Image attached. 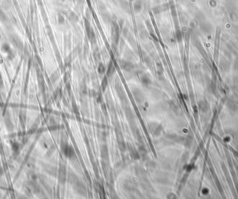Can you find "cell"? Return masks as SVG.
<instances>
[{
  "label": "cell",
  "mask_w": 238,
  "mask_h": 199,
  "mask_svg": "<svg viewBox=\"0 0 238 199\" xmlns=\"http://www.w3.org/2000/svg\"><path fill=\"white\" fill-rule=\"evenodd\" d=\"M133 96L134 97V99H135L137 102H139L143 100V93H142V92H141L139 89H136L134 91H133Z\"/></svg>",
  "instance_id": "6"
},
{
  "label": "cell",
  "mask_w": 238,
  "mask_h": 199,
  "mask_svg": "<svg viewBox=\"0 0 238 199\" xmlns=\"http://www.w3.org/2000/svg\"><path fill=\"white\" fill-rule=\"evenodd\" d=\"M133 8H134V10L135 12H140L141 8H142V3L140 1H136L135 3L134 4V6H133Z\"/></svg>",
  "instance_id": "9"
},
{
  "label": "cell",
  "mask_w": 238,
  "mask_h": 199,
  "mask_svg": "<svg viewBox=\"0 0 238 199\" xmlns=\"http://www.w3.org/2000/svg\"><path fill=\"white\" fill-rule=\"evenodd\" d=\"M155 165H156V164L153 161H150V162L148 163V166H150V167H155Z\"/></svg>",
  "instance_id": "19"
},
{
  "label": "cell",
  "mask_w": 238,
  "mask_h": 199,
  "mask_svg": "<svg viewBox=\"0 0 238 199\" xmlns=\"http://www.w3.org/2000/svg\"><path fill=\"white\" fill-rule=\"evenodd\" d=\"M166 6L165 5H161V6L155 8L153 9V11L155 13H160V12L166 11Z\"/></svg>",
  "instance_id": "10"
},
{
  "label": "cell",
  "mask_w": 238,
  "mask_h": 199,
  "mask_svg": "<svg viewBox=\"0 0 238 199\" xmlns=\"http://www.w3.org/2000/svg\"><path fill=\"white\" fill-rule=\"evenodd\" d=\"M123 1H125V0H123Z\"/></svg>",
  "instance_id": "21"
},
{
  "label": "cell",
  "mask_w": 238,
  "mask_h": 199,
  "mask_svg": "<svg viewBox=\"0 0 238 199\" xmlns=\"http://www.w3.org/2000/svg\"><path fill=\"white\" fill-rule=\"evenodd\" d=\"M66 179V171L65 167L63 166L62 168H61L59 169V180L60 181V182L63 183L65 182Z\"/></svg>",
  "instance_id": "5"
},
{
  "label": "cell",
  "mask_w": 238,
  "mask_h": 199,
  "mask_svg": "<svg viewBox=\"0 0 238 199\" xmlns=\"http://www.w3.org/2000/svg\"><path fill=\"white\" fill-rule=\"evenodd\" d=\"M157 73H158V75H162L163 73H164V69H163V67L161 66L160 63H158L157 64Z\"/></svg>",
  "instance_id": "15"
},
{
  "label": "cell",
  "mask_w": 238,
  "mask_h": 199,
  "mask_svg": "<svg viewBox=\"0 0 238 199\" xmlns=\"http://www.w3.org/2000/svg\"><path fill=\"white\" fill-rule=\"evenodd\" d=\"M120 65H121V67L125 71H128V72H130L134 69V64L130 61H125V60H121L120 61Z\"/></svg>",
  "instance_id": "4"
},
{
  "label": "cell",
  "mask_w": 238,
  "mask_h": 199,
  "mask_svg": "<svg viewBox=\"0 0 238 199\" xmlns=\"http://www.w3.org/2000/svg\"><path fill=\"white\" fill-rule=\"evenodd\" d=\"M139 150H140V152H141V155H142V156H145V155H147L146 149L145 148V147H143V146H142V147H140L139 148Z\"/></svg>",
  "instance_id": "18"
},
{
  "label": "cell",
  "mask_w": 238,
  "mask_h": 199,
  "mask_svg": "<svg viewBox=\"0 0 238 199\" xmlns=\"http://www.w3.org/2000/svg\"><path fill=\"white\" fill-rule=\"evenodd\" d=\"M130 153H131L132 158L134 159H139V157H140L139 153L134 148H132V149H131Z\"/></svg>",
  "instance_id": "11"
},
{
  "label": "cell",
  "mask_w": 238,
  "mask_h": 199,
  "mask_svg": "<svg viewBox=\"0 0 238 199\" xmlns=\"http://www.w3.org/2000/svg\"><path fill=\"white\" fill-rule=\"evenodd\" d=\"M101 155L102 157L104 159H107L109 157V152H108V148L106 146H103V148H101Z\"/></svg>",
  "instance_id": "8"
},
{
  "label": "cell",
  "mask_w": 238,
  "mask_h": 199,
  "mask_svg": "<svg viewBox=\"0 0 238 199\" xmlns=\"http://www.w3.org/2000/svg\"><path fill=\"white\" fill-rule=\"evenodd\" d=\"M98 71L100 74H103L105 72V67L103 65V63H100L99 66L98 67Z\"/></svg>",
  "instance_id": "16"
},
{
  "label": "cell",
  "mask_w": 238,
  "mask_h": 199,
  "mask_svg": "<svg viewBox=\"0 0 238 199\" xmlns=\"http://www.w3.org/2000/svg\"><path fill=\"white\" fill-rule=\"evenodd\" d=\"M114 73V67L113 63L110 62L108 66V70H107V74L108 75H111Z\"/></svg>",
  "instance_id": "13"
},
{
  "label": "cell",
  "mask_w": 238,
  "mask_h": 199,
  "mask_svg": "<svg viewBox=\"0 0 238 199\" xmlns=\"http://www.w3.org/2000/svg\"><path fill=\"white\" fill-rule=\"evenodd\" d=\"M140 80L141 81V83L143 84V85L145 86H148L150 85L152 81H151V79H150V77L147 75H142L140 77Z\"/></svg>",
  "instance_id": "7"
},
{
  "label": "cell",
  "mask_w": 238,
  "mask_h": 199,
  "mask_svg": "<svg viewBox=\"0 0 238 199\" xmlns=\"http://www.w3.org/2000/svg\"><path fill=\"white\" fill-rule=\"evenodd\" d=\"M63 152L64 155H66L68 158H73L75 157V152L73 148L71 146H68V144H64L63 146H62Z\"/></svg>",
  "instance_id": "2"
},
{
  "label": "cell",
  "mask_w": 238,
  "mask_h": 199,
  "mask_svg": "<svg viewBox=\"0 0 238 199\" xmlns=\"http://www.w3.org/2000/svg\"><path fill=\"white\" fill-rule=\"evenodd\" d=\"M150 129L154 136H159L162 131V126L158 123H151L150 125Z\"/></svg>",
  "instance_id": "3"
},
{
  "label": "cell",
  "mask_w": 238,
  "mask_h": 199,
  "mask_svg": "<svg viewBox=\"0 0 238 199\" xmlns=\"http://www.w3.org/2000/svg\"><path fill=\"white\" fill-rule=\"evenodd\" d=\"M118 148L121 151H125L126 150V145L125 144V142L122 141H118Z\"/></svg>",
  "instance_id": "14"
},
{
  "label": "cell",
  "mask_w": 238,
  "mask_h": 199,
  "mask_svg": "<svg viewBox=\"0 0 238 199\" xmlns=\"http://www.w3.org/2000/svg\"><path fill=\"white\" fill-rule=\"evenodd\" d=\"M107 86H108V79H107L106 77H105L103 78V81H102V85H101V87H102L103 91H105L106 90Z\"/></svg>",
  "instance_id": "12"
},
{
  "label": "cell",
  "mask_w": 238,
  "mask_h": 199,
  "mask_svg": "<svg viewBox=\"0 0 238 199\" xmlns=\"http://www.w3.org/2000/svg\"><path fill=\"white\" fill-rule=\"evenodd\" d=\"M59 22H60V23H63V22H64V18H63V17H62L61 15L59 16Z\"/></svg>",
  "instance_id": "20"
},
{
  "label": "cell",
  "mask_w": 238,
  "mask_h": 199,
  "mask_svg": "<svg viewBox=\"0 0 238 199\" xmlns=\"http://www.w3.org/2000/svg\"><path fill=\"white\" fill-rule=\"evenodd\" d=\"M119 26L118 25L116 24V22H113L112 23V26H111V37L113 41L115 42L116 44H118V41H119Z\"/></svg>",
  "instance_id": "1"
},
{
  "label": "cell",
  "mask_w": 238,
  "mask_h": 199,
  "mask_svg": "<svg viewBox=\"0 0 238 199\" xmlns=\"http://www.w3.org/2000/svg\"><path fill=\"white\" fill-rule=\"evenodd\" d=\"M176 38H177V39H178V41H180L181 40H182L183 35H182V33H181V31H176Z\"/></svg>",
  "instance_id": "17"
}]
</instances>
